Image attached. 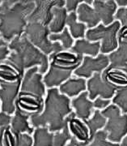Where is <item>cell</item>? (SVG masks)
<instances>
[{"instance_id":"cell-1","label":"cell","mask_w":127,"mask_h":146,"mask_svg":"<svg viewBox=\"0 0 127 146\" xmlns=\"http://www.w3.org/2000/svg\"><path fill=\"white\" fill-rule=\"evenodd\" d=\"M70 102V98L61 94L58 88L47 89L44 110L41 114L30 116V124L34 128L47 127L53 133L61 131L68 125L69 115L73 112Z\"/></svg>"},{"instance_id":"cell-2","label":"cell","mask_w":127,"mask_h":146,"mask_svg":"<svg viewBox=\"0 0 127 146\" xmlns=\"http://www.w3.org/2000/svg\"><path fill=\"white\" fill-rule=\"evenodd\" d=\"M35 1L7 0L0 5V36L7 43L21 36L28 25L27 17L35 9Z\"/></svg>"},{"instance_id":"cell-3","label":"cell","mask_w":127,"mask_h":146,"mask_svg":"<svg viewBox=\"0 0 127 146\" xmlns=\"http://www.w3.org/2000/svg\"><path fill=\"white\" fill-rule=\"evenodd\" d=\"M8 48L11 54L3 63L12 66L21 76H24V71L33 67L39 68V72L45 74L49 70V61L48 55L34 46L24 34L12 39Z\"/></svg>"},{"instance_id":"cell-4","label":"cell","mask_w":127,"mask_h":146,"mask_svg":"<svg viewBox=\"0 0 127 146\" xmlns=\"http://www.w3.org/2000/svg\"><path fill=\"white\" fill-rule=\"evenodd\" d=\"M84 57L69 50L55 52L49 55V67L43 77L47 89L58 88L72 76L74 72L83 63Z\"/></svg>"},{"instance_id":"cell-5","label":"cell","mask_w":127,"mask_h":146,"mask_svg":"<svg viewBox=\"0 0 127 146\" xmlns=\"http://www.w3.org/2000/svg\"><path fill=\"white\" fill-rule=\"evenodd\" d=\"M92 6L91 7L84 1L76 11L78 21L85 24L88 29L95 28L101 22L105 26H109L115 21L114 16L117 10L115 1L95 0L93 1Z\"/></svg>"},{"instance_id":"cell-6","label":"cell","mask_w":127,"mask_h":146,"mask_svg":"<svg viewBox=\"0 0 127 146\" xmlns=\"http://www.w3.org/2000/svg\"><path fill=\"white\" fill-rule=\"evenodd\" d=\"M121 27V23L117 21H115L109 26H105L101 23L95 28L88 29L85 38L91 42L101 41V54H109L116 50L118 46L117 33Z\"/></svg>"},{"instance_id":"cell-7","label":"cell","mask_w":127,"mask_h":146,"mask_svg":"<svg viewBox=\"0 0 127 146\" xmlns=\"http://www.w3.org/2000/svg\"><path fill=\"white\" fill-rule=\"evenodd\" d=\"M24 34L34 46L46 55L65 50L60 42H52L49 40L51 33L49 26H45L41 23H28Z\"/></svg>"},{"instance_id":"cell-8","label":"cell","mask_w":127,"mask_h":146,"mask_svg":"<svg viewBox=\"0 0 127 146\" xmlns=\"http://www.w3.org/2000/svg\"><path fill=\"white\" fill-rule=\"evenodd\" d=\"M101 114L107 119L104 127L108 134V139L114 143H121L127 135V114H122V111L116 105L110 104Z\"/></svg>"},{"instance_id":"cell-9","label":"cell","mask_w":127,"mask_h":146,"mask_svg":"<svg viewBox=\"0 0 127 146\" xmlns=\"http://www.w3.org/2000/svg\"><path fill=\"white\" fill-rule=\"evenodd\" d=\"M43 75L39 72L38 67L27 70L22 79L19 94L30 96L39 99H45L46 87L43 82Z\"/></svg>"},{"instance_id":"cell-10","label":"cell","mask_w":127,"mask_h":146,"mask_svg":"<svg viewBox=\"0 0 127 146\" xmlns=\"http://www.w3.org/2000/svg\"><path fill=\"white\" fill-rule=\"evenodd\" d=\"M35 9L27 17L28 23H41L49 26L53 21L52 9L54 7H65L66 1L63 0H37L35 1Z\"/></svg>"},{"instance_id":"cell-11","label":"cell","mask_w":127,"mask_h":146,"mask_svg":"<svg viewBox=\"0 0 127 146\" xmlns=\"http://www.w3.org/2000/svg\"><path fill=\"white\" fill-rule=\"evenodd\" d=\"M110 64L109 56L103 54H99L95 58L91 56H84L83 63L74 72L77 77L90 79L93 73H102Z\"/></svg>"},{"instance_id":"cell-12","label":"cell","mask_w":127,"mask_h":146,"mask_svg":"<svg viewBox=\"0 0 127 146\" xmlns=\"http://www.w3.org/2000/svg\"><path fill=\"white\" fill-rule=\"evenodd\" d=\"M117 89L118 88L105 81L101 77V73L95 72L87 80V90L91 101H94L97 97L106 100L112 99Z\"/></svg>"},{"instance_id":"cell-13","label":"cell","mask_w":127,"mask_h":146,"mask_svg":"<svg viewBox=\"0 0 127 146\" xmlns=\"http://www.w3.org/2000/svg\"><path fill=\"white\" fill-rule=\"evenodd\" d=\"M22 80L15 82H8L0 80V102L1 110L8 115L16 111V100L20 90Z\"/></svg>"},{"instance_id":"cell-14","label":"cell","mask_w":127,"mask_h":146,"mask_svg":"<svg viewBox=\"0 0 127 146\" xmlns=\"http://www.w3.org/2000/svg\"><path fill=\"white\" fill-rule=\"evenodd\" d=\"M71 107L74 110L76 117L85 121L90 119L94 112V103L88 98V92L84 91L71 100Z\"/></svg>"},{"instance_id":"cell-15","label":"cell","mask_w":127,"mask_h":146,"mask_svg":"<svg viewBox=\"0 0 127 146\" xmlns=\"http://www.w3.org/2000/svg\"><path fill=\"white\" fill-rule=\"evenodd\" d=\"M101 77L107 83L118 89L127 87V65H110L101 73Z\"/></svg>"},{"instance_id":"cell-16","label":"cell","mask_w":127,"mask_h":146,"mask_svg":"<svg viewBox=\"0 0 127 146\" xmlns=\"http://www.w3.org/2000/svg\"><path fill=\"white\" fill-rule=\"evenodd\" d=\"M70 119L68 122V127L70 132L79 141L84 142L86 145H88L91 142L90 139V130L86 125L83 120L76 117L74 111L69 115Z\"/></svg>"},{"instance_id":"cell-17","label":"cell","mask_w":127,"mask_h":146,"mask_svg":"<svg viewBox=\"0 0 127 146\" xmlns=\"http://www.w3.org/2000/svg\"><path fill=\"white\" fill-rule=\"evenodd\" d=\"M58 89L62 94L67 96L70 98H74L81 93L87 91V80L84 78L71 76L61 84Z\"/></svg>"},{"instance_id":"cell-18","label":"cell","mask_w":127,"mask_h":146,"mask_svg":"<svg viewBox=\"0 0 127 146\" xmlns=\"http://www.w3.org/2000/svg\"><path fill=\"white\" fill-rule=\"evenodd\" d=\"M101 44L100 42H91L86 38H82L74 42V46L70 50V51L78 56L84 57V54H87V56L95 58L101 51Z\"/></svg>"},{"instance_id":"cell-19","label":"cell","mask_w":127,"mask_h":146,"mask_svg":"<svg viewBox=\"0 0 127 146\" xmlns=\"http://www.w3.org/2000/svg\"><path fill=\"white\" fill-rule=\"evenodd\" d=\"M30 116L23 113L20 110L16 109L12 116L11 123V130L14 133H27L31 135L34 132V127L28 122Z\"/></svg>"},{"instance_id":"cell-20","label":"cell","mask_w":127,"mask_h":146,"mask_svg":"<svg viewBox=\"0 0 127 146\" xmlns=\"http://www.w3.org/2000/svg\"><path fill=\"white\" fill-rule=\"evenodd\" d=\"M52 13L53 15V19L49 25L50 33H61L66 26V24L68 12L65 7H54L52 9Z\"/></svg>"},{"instance_id":"cell-21","label":"cell","mask_w":127,"mask_h":146,"mask_svg":"<svg viewBox=\"0 0 127 146\" xmlns=\"http://www.w3.org/2000/svg\"><path fill=\"white\" fill-rule=\"evenodd\" d=\"M66 26L69 29L70 33L74 39L84 38L88 28L85 24L78 21V16L76 12H70L66 18Z\"/></svg>"},{"instance_id":"cell-22","label":"cell","mask_w":127,"mask_h":146,"mask_svg":"<svg viewBox=\"0 0 127 146\" xmlns=\"http://www.w3.org/2000/svg\"><path fill=\"white\" fill-rule=\"evenodd\" d=\"M118 39V46L113 52L109 54L110 65L125 66L127 65V40Z\"/></svg>"},{"instance_id":"cell-23","label":"cell","mask_w":127,"mask_h":146,"mask_svg":"<svg viewBox=\"0 0 127 146\" xmlns=\"http://www.w3.org/2000/svg\"><path fill=\"white\" fill-rule=\"evenodd\" d=\"M53 136L47 127H37L33 132L32 146H53Z\"/></svg>"},{"instance_id":"cell-24","label":"cell","mask_w":127,"mask_h":146,"mask_svg":"<svg viewBox=\"0 0 127 146\" xmlns=\"http://www.w3.org/2000/svg\"><path fill=\"white\" fill-rule=\"evenodd\" d=\"M84 122L90 130V139L91 141H92L95 133L98 131L101 130V128L105 127L106 123H107V119L105 116L102 115L100 110L95 109L93 112L92 117L89 119L85 120Z\"/></svg>"},{"instance_id":"cell-25","label":"cell","mask_w":127,"mask_h":146,"mask_svg":"<svg viewBox=\"0 0 127 146\" xmlns=\"http://www.w3.org/2000/svg\"><path fill=\"white\" fill-rule=\"evenodd\" d=\"M49 38L52 42H60L65 50H70L74 44V38L70 35L67 27H66L61 33H58V34L51 33Z\"/></svg>"},{"instance_id":"cell-26","label":"cell","mask_w":127,"mask_h":146,"mask_svg":"<svg viewBox=\"0 0 127 146\" xmlns=\"http://www.w3.org/2000/svg\"><path fill=\"white\" fill-rule=\"evenodd\" d=\"M23 77L24 76L12 66L6 63H0V80L8 82H15L22 80Z\"/></svg>"},{"instance_id":"cell-27","label":"cell","mask_w":127,"mask_h":146,"mask_svg":"<svg viewBox=\"0 0 127 146\" xmlns=\"http://www.w3.org/2000/svg\"><path fill=\"white\" fill-rule=\"evenodd\" d=\"M112 102L118 106L123 114H127V87L117 89Z\"/></svg>"},{"instance_id":"cell-28","label":"cell","mask_w":127,"mask_h":146,"mask_svg":"<svg viewBox=\"0 0 127 146\" xmlns=\"http://www.w3.org/2000/svg\"><path fill=\"white\" fill-rule=\"evenodd\" d=\"M108 134L105 131H98L93 137L92 141L88 145L84 146H121L119 143H114L112 141H107Z\"/></svg>"},{"instance_id":"cell-29","label":"cell","mask_w":127,"mask_h":146,"mask_svg":"<svg viewBox=\"0 0 127 146\" xmlns=\"http://www.w3.org/2000/svg\"><path fill=\"white\" fill-rule=\"evenodd\" d=\"M71 138L72 135L70 132L68 125H66L61 131L54 132L53 146H66Z\"/></svg>"},{"instance_id":"cell-30","label":"cell","mask_w":127,"mask_h":146,"mask_svg":"<svg viewBox=\"0 0 127 146\" xmlns=\"http://www.w3.org/2000/svg\"><path fill=\"white\" fill-rule=\"evenodd\" d=\"M15 146H32L33 138L27 133H14Z\"/></svg>"},{"instance_id":"cell-31","label":"cell","mask_w":127,"mask_h":146,"mask_svg":"<svg viewBox=\"0 0 127 146\" xmlns=\"http://www.w3.org/2000/svg\"><path fill=\"white\" fill-rule=\"evenodd\" d=\"M3 128V146H15V136L11 130V127H1Z\"/></svg>"},{"instance_id":"cell-32","label":"cell","mask_w":127,"mask_h":146,"mask_svg":"<svg viewBox=\"0 0 127 146\" xmlns=\"http://www.w3.org/2000/svg\"><path fill=\"white\" fill-rule=\"evenodd\" d=\"M114 18L121 23L122 27H127V7L117 8Z\"/></svg>"},{"instance_id":"cell-33","label":"cell","mask_w":127,"mask_h":146,"mask_svg":"<svg viewBox=\"0 0 127 146\" xmlns=\"http://www.w3.org/2000/svg\"><path fill=\"white\" fill-rule=\"evenodd\" d=\"M84 3L82 0H67L66 1L65 4V8L66 9L67 12H76L78 7L80 6V3Z\"/></svg>"},{"instance_id":"cell-34","label":"cell","mask_w":127,"mask_h":146,"mask_svg":"<svg viewBox=\"0 0 127 146\" xmlns=\"http://www.w3.org/2000/svg\"><path fill=\"white\" fill-rule=\"evenodd\" d=\"M112 101L110 100H106V99H103L101 98V97H97L93 103H94V107L95 109L97 110H105L106 107H108L110 103H111Z\"/></svg>"},{"instance_id":"cell-35","label":"cell","mask_w":127,"mask_h":146,"mask_svg":"<svg viewBox=\"0 0 127 146\" xmlns=\"http://www.w3.org/2000/svg\"><path fill=\"white\" fill-rule=\"evenodd\" d=\"M11 120H12V116L11 115H8L5 112L2 111L0 113V128L11 125Z\"/></svg>"},{"instance_id":"cell-36","label":"cell","mask_w":127,"mask_h":146,"mask_svg":"<svg viewBox=\"0 0 127 146\" xmlns=\"http://www.w3.org/2000/svg\"><path fill=\"white\" fill-rule=\"evenodd\" d=\"M11 54V50L8 46L0 47V63H3Z\"/></svg>"},{"instance_id":"cell-37","label":"cell","mask_w":127,"mask_h":146,"mask_svg":"<svg viewBox=\"0 0 127 146\" xmlns=\"http://www.w3.org/2000/svg\"><path fill=\"white\" fill-rule=\"evenodd\" d=\"M87 145L84 142L79 141L76 138H74V136H72V138L70 139V141L68 144H66V146H84Z\"/></svg>"},{"instance_id":"cell-38","label":"cell","mask_w":127,"mask_h":146,"mask_svg":"<svg viewBox=\"0 0 127 146\" xmlns=\"http://www.w3.org/2000/svg\"><path fill=\"white\" fill-rule=\"evenodd\" d=\"M117 38L127 40V27H121L117 33Z\"/></svg>"},{"instance_id":"cell-39","label":"cell","mask_w":127,"mask_h":146,"mask_svg":"<svg viewBox=\"0 0 127 146\" xmlns=\"http://www.w3.org/2000/svg\"><path fill=\"white\" fill-rule=\"evenodd\" d=\"M116 6L120 7H127V0H116Z\"/></svg>"},{"instance_id":"cell-40","label":"cell","mask_w":127,"mask_h":146,"mask_svg":"<svg viewBox=\"0 0 127 146\" xmlns=\"http://www.w3.org/2000/svg\"><path fill=\"white\" fill-rule=\"evenodd\" d=\"M2 46H8V43L5 42L1 36H0V47Z\"/></svg>"},{"instance_id":"cell-41","label":"cell","mask_w":127,"mask_h":146,"mask_svg":"<svg viewBox=\"0 0 127 146\" xmlns=\"http://www.w3.org/2000/svg\"><path fill=\"white\" fill-rule=\"evenodd\" d=\"M120 145L121 146H127V135L123 139H122V142H121V144H120Z\"/></svg>"},{"instance_id":"cell-42","label":"cell","mask_w":127,"mask_h":146,"mask_svg":"<svg viewBox=\"0 0 127 146\" xmlns=\"http://www.w3.org/2000/svg\"><path fill=\"white\" fill-rule=\"evenodd\" d=\"M2 139H3V128H0V146H3Z\"/></svg>"},{"instance_id":"cell-43","label":"cell","mask_w":127,"mask_h":146,"mask_svg":"<svg viewBox=\"0 0 127 146\" xmlns=\"http://www.w3.org/2000/svg\"><path fill=\"white\" fill-rule=\"evenodd\" d=\"M2 3H3V1H1V0H0V5L2 4Z\"/></svg>"},{"instance_id":"cell-44","label":"cell","mask_w":127,"mask_h":146,"mask_svg":"<svg viewBox=\"0 0 127 146\" xmlns=\"http://www.w3.org/2000/svg\"><path fill=\"white\" fill-rule=\"evenodd\" d=\"M0 109H1V102H0Z\"/></svg>"}]
</instances>
